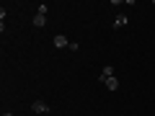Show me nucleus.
I'll use <instances>...</instances> for the list:
<instances>
[{
    "mask_svg": "<svg viewBox=\"0 0 155 116\" xmlns=\"http://www.w3.org/2000/svg\"><path fill=\"white\" fill-rule=\"evenodd\" d=\"M31 111H34V114H49V106H47V101L39 98V101L31 103Z\"/></svg>",
    "mask_w": 155,
    "mask_h": 116,
    "instance_id": "1",
    "label": "nucleus"
},
{
    "mask_svg": "<svg viewBox=\"0 0 155 116\" xmlns=\"http://www.w3.org/2000/svg\"><path fill=\"white\" fill-rule=\"evenodd\" d=\"M54 47H57V49H65V47H70V41H67L65 34H57V36H54Z\"/></svg>",
    "mask_w": 155,
    "mask_h": 116,
    "instance_id": "2",
    "label": "nucleus"
},
{
    "mask_svg": "<svg viewBox=\"0 0 155 116\" xmlns=\"http://www.w3.org/2000/svg\"><path fill=\"white\" fill-rule=\"evenodd\" d=\"M109 77H114V67H111V65H106L104 70H101L98 80H101V83H106V80H109Z\"/></svg>",
    "mask_w": 155,
    "mask_h": 116,
    "instance_id": "3",
    "label": "nucleus"
},
{
    "mask_svg": "<svg viewBox=\"0 0 155 116\" xmlns=\"http://www.w3.org/2000/svg\"><path fill=\"white\" fill-rule=\"evenodd\" d=\"M31 23H34V28H44V26H47V16H41V13H36Z\"/></svg>",
    "mask_w": 155,
    "mask_h": 116,
    "instance_id": "4",
    "label": "nucleus"
},
{
    "mask_svg": "<svg viewBox=\"0 0 155 116\" xmlns=\"http://www.w3.org/2000/svg\"><path fill=\"white\" fill-rule=\"evenodd\" d=\"M104 85H106L109 90H119V80H116V75H114V77H109V80H106Z\"/></svg>",
    "mask_w": 155,
    "mask_h": 116,
    "instance_id": "5",
    "label": "nucleus"
},
{
    "mask_svg": "<svg viewBox=\"0 0 155 116\" xmlns=\"http://www.w3.org/2000/svg\"><path fill=\"white\" fill-rule=\"evenodd\" d=\"M127 23H129L127 16H116V18H114V26H116V28H119V26H127Z\"/></svg>",
    "mask_w": 155,
    "mask_h": 116,
    "instance_id": "6",
    "label": "nucleus"
},
{
    "mask_svg": "<svg viewBox=\"0 0 155 116\" xmlns=\"http://www.w3.org/2000/svg\"><path fill=\"white\" fill-rule=\"evenodd\" d=\"M67 49H70V52H78V49H80V44H78V41H70V47H67Z\"/></svg>",
    "mask_w": 155,
    "mask_h": 116,
    "instance_id": "7",
    "label": "nucleus"
},
{
    "mask_svg": "<svg viewBox=\"0 0 155 116\" xmlns=\"http://www.w3.org/2000/svg\"><path fill=\"white\" fill-rule=\"evenodd\" d=\"M3 116H16V114H13V111H5V114H3Z\"/></svg>",
    "mask_w": 155,
    "mask_h": 116,
    "instance_id": "8",
    "label": "nucleus"
},
{
    "mask_svg": "<svg viewBox=\"0 0 155 116\" xmlns=\"http://www.w3.org/2000/svg\"><path fill=\"white\" fill-rule=\"evenodd\" d=\"M116 116H122V114H116Z\"/></svg>",
    "mask_w": 155,
    "mask_h": 116,
    "instance_id": "9",
    "label": "nucleus"
}]
</instances>
